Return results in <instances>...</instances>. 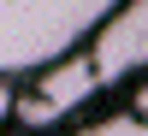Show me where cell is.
<instances>
[{
	"instance_id": "obj_4",
	"label": "cell",
	"mask_w": 148,
	"mask_h": 136,
	"mask_svg": "<svg viewBox=\"0 0 148 136\" xmlns=\"http://www.w3.org/2000/svg\"><path fill=\"white\" fill-rule=\"evenodd\" d=\"M77 136H148V124H136L130 113H113V118H101V124H89Z\"/></svg>"
},
{
	"instance_id": "obj_5",
	"label": "cell",
	"mask_w": 148,
	"mask_h": 136,
	"mask_svg": "<svg viewBox=\"0 0 148 136\" xmlns=\"http://www.w3.org/2000/svg\"><path fill=\"white\" fill-rule=\"evenodd\" d=\"M130 118L148 124V83H136V95H130Z\"/></svg>"
},
{
	"instance_id": "obj_6",
	"label": "cell",
	"mask_w": 148,
	"mask_h": 136,
	"mask_svg": "<svg viewBox=\"0 0 148 136\" xmlns=\"http://www.w3.org/2000/svg\"><path fill=\"white\" fill-rule=\"evenodd\" d=\"M6 118H12V95L0 89V124H6Z\"/></svg>"
},
{
	"instance_id": "obj_3",
	"label": "cell",
	"mask_w": 148,
	"mask_h": 136,
	"mask_svg": "<svg viewBox=\"0 0 148 136\" xmlns=\"http://www.w3.org/2000/svg\"><path fill=\"white\" fill-rule=\"evenodd\" d=\"M83 59H89L95 83H125L136 71H148V0H119L95 24V42Z\"/></svg>"
},
{
	"instance_id": "obj_2",
	"label": "cell",
	"mask_w": 148,
	"mask_h": 136,
	"mask_svg": "<svg viewBox=\"0 0 148 136\" xmlns=\"http://www.w3.org/2000/svg\"><path fill=\"white\" fill-rule=\"evenodd\" d=\"M95 89H101V83H95L89 59H83V53H65V59H53L47 71H36V83L24 95H12V118H18L24 130H47V124H59V118H71Z\"/></svg>"
},
{
	"instance_id": "obj_1",
	"label": "cell",
	"mask_w": 148,
	"mask_h": 136,
	"mask_svg": "<svg viewBox=\"0 0 148 136\" xmlns=\"http://www.w3.org/2000/svg\"><path fill=\"white\" fill-rule=\"evenodd\" d=\"M119 0H0V77L47 71L71 42L95 36V24Z\"/></svg>"
}]
</instances>
